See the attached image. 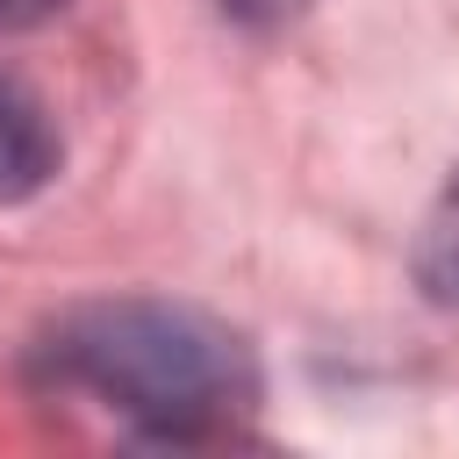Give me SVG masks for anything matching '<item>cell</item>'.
Listing matches in <instances>:
<instances>
[{"label": "cell", "mask_w": 459, "mask_h": 459, "mask_svg": "<svg viewBox=\"0 0 459 459\" xmlns=\"http://www.w3.org/2000/svg\"><path fill=\"white\" fill-rule=\"evenodd\" d=\"M57 129H50V108L0 72V208L7 201H29L57 179Z\"/></svg>", "instance_id": "2"}, {"label": "cell", "mask_w": 459, "mask_h": 459, "mask_svg": "<svg viewBox=\"0 0 459 459\" xmlns=\"http://www.w3.org/2000/svg\"><path fill=\"white\" fill-rule=\"evenodd\" d=\"M316 0H222V14L237 29H287L294 14H308Z\"/></svg>", "instance_id": "4"}, {"label": "cell", "mask_w": 459, "mask_h": 459, "mask_svg": "<svg viewBox=\"0 0 459 459\" xmlns=\"http://www.w3.org/2000/svg\"><path fill=\"white\" fill-rule=\"evenodd\" d=\"M36 373L151 445H208L258 409V366L244 337L201 308L143 294L57 316L36 344Z\"/></svg>", "instance_id": "1"}, {"label": "cell", "mask_w": 459, "mask_h": 459, "mask_svg": "<svg viewBox=\"0 0 459 459\" xmlns=\"http://www.w3.org/2000/svg\"><path fill=\"white\" fill-rule=\"evenodd\" d=\"M409 273H416V287H423L430 301L459 308V165H452L445 194H437L430 215H423V237H416V251H409Z\"/></svg>", "instance_id": "3"}, {"label": "cell", "mask_w": 459, "mask_h": 459, "mask_svg": "<svg viewBox=\"0 0 459 459\" xmlns=\"http://www.w3.org/2000/svg\"><path fill=\"white\" fill-rule=\"evenodd\" d=\"M72 0H0V36H14V29H43L50 14H65Z\"/></svg>", "instance_id": "5"}]
</instances>
